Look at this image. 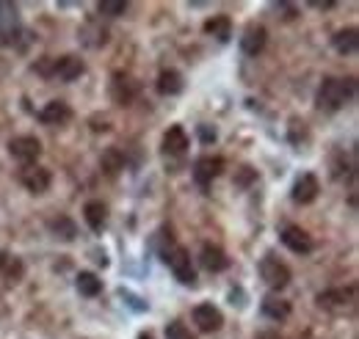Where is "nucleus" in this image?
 Masks as SVG:
<instances>
[{
	"mask_svg": "<svg viewBox=\"0 0 359 339\" xmlns=\"http://www.w3.org/2000/svg\"><path fill=\"white\" fill-rule=\"evenodd\" d=\"M354 91H357L354 78H323V83L318 88V108L334 113L354 99Z\"/></svg>",
	"mask_w": 359,
	"mask_h": 339,
	"instance_id": "obj_1",
	"label": "nucleus"
},
{
	"mask_svg": "<svg viewBox=\"0 0 359 339\" xmlns=\"http://www.w3.org/2000/svg\"><path fill=\"white\" fill-rule=\"evenodd\" d=\"M163 262L172 268V273H175V279H177L180 284H185V287H194L196 284V270H194V265H191V254L185 251V249H169L166 254H163Z\"/></svg>",
	"mask_w": 359,
	"mask_h": 339,
	"instance_id": "obj_2",
	"label": "nucleus"
},
{
	"mask_svg": "<svg viewBox=\"0 0 359 339\" xmlns=\"http://www.w3.org/2000/svg\"><path fill=\"white\" fill-rule=\"evenodd\" d=\"M8 152L14 160H20L22 166H34L42 155V141L34 135H17L8 141Z\"/></svg>",
	"mask_w": 359,
	"mask_h": 339,
	"instance_id": "obj_3",
	"label": "nucleus"
},
{
	"mask_svg": "<svg viewBox=\"0 0 359 339\" xmlns=\"http://www.w3.org/2000/svg\"><path fill=\"white\" fill-rule=\"evenodd\" d=\"M260 279L269 284L271 290H282V287L290 284V268L269 254L260 259Z\"/></svg>",
	"mask_w": 359,
	"mask_h": 339,
	"instance_id": "obj_4",
	"label": "nucleus"
},
{
	"mask_svg": "<svg viewBox=\"0 0 359 339\" xmlns=\"http://www.w3.org/2000/svg\"><path fill=\"white\" fill-rule=\"evenodd\" d=\"M22 36L20 11L14 3H0V44H14Z\"/></svg>",
	"mask_w": 359,
	"mask_h": 339,
	"instance_id": "obj_5",
	"label": "nucleus"
},
{
	"mask_svg": "<svg viewBox=\"0 0 359 339\" xmlns=\"http://www.w3.org/2000/svg\"><path fill=\"white\" fill-rule=\"evenodd\" d=\"M17 179H20V185L25 188V191H31V193H45L47 188H50V182H53V174L42 166H22L20 174H17Z\"/></svg>",
	"mask_w": 359,
	"mask_h": 339,
	"instance_id": "obj_6",
	"label": "nucleus"
},
{
	"mask_svg": "<svg viewBox=\"0 0 359 339\" xmlns=\"http://www.w3.org/2000/svg\"><path fill=\"white\" fill-rule=\"evenodd\" d=\"M222 171H224V160H222V158L205 155V158H199V160L194 163V179H196V185H199L202 191H208L210 182H213Z\"/></svg>",
	"mask_w": 359,
	"mask_h": 339,
	"instance_id": "obj_7",
	"label": "nucleus"
},
{
	"mask_svg": "<svg viewBox=\"0 0 359 339\" xmlns=\"http://www.w3.org/2000/svg\"><path fill=\"white\" fill-rule=\"evenodd\" d=\"M279 240H282V246L290 249L293 254H310V251H313V237H310L302 226H296V223L285 226V229L279 232Z\"/></svg>",
	"mask_w": 359,
	"mask_h": 339,
	"instance_id": "obj_8",
	"label": "nucleus"
},
{
	"mask_svg": "<svg viewBox=\"0 0 359 339\" xmlns=\"http://www.w3.org/2000/svg\"><path fill=\"white\" fill-rule=\"evenodd\" d=\"M266 42H269V31H266L263 25H257V22L246 25V31L241 34V50H243L249 58L260 55V53L266 50Z\"/></svg>",
	"mask_w": 359,
	"mask_h": 339,
	"instance_id": "obj_9",
	"label": "nucleus"
},
{
	"mask_svg": "<svg viewBox=\"0 0 359 339\" xmlns=\"http://www.w3.org/2000/svg\"><path fill=\"white\" fill-rule=\"evenodd\" d=\"M194 323L199 326V331L210 334V331H219V328L224 326V314H222L213 303H199V306L194 309Z\"/></svg>",
	"mask_w": 359,
	"mask_h": 339,
	"instance_id": "obj_10",
	"label": "nucleus"
},
{
	"mask_svg": "<svg viewBox=\"0 0 359 339\" xmlns=\"http://www.w3.org/2000/svg\"><path fill=\"white\" fill-rule=\"evenodd\" d=\"M318 193H320V182H318L315 174H302L296 179L293 191H290V196H293L296 205H313L315 199H318Z\"/></svg>",
	"mask_w": 359,
	"mask_h": 339,
	"instance_id": "obj_11",
	"label": "nucleus"
},
{
	"mask_svg": "<svg viewBox=\"0 0 359 339\" xmlns=\"http://www.w3.org/2000/svg\"><path fill=\"white\" fill-rule=\"evenodd\" d=\"M135 91H138V85H135L133 78H128V75H122V72H116L114 78H111V99L116 102V105H130L135 97Z\"/></svg>",
	"mask_w": 359,
	"mask_h": 339,
	"instance_id": "obj_12",
	"label": "nucleus"
},
{
	"mask_svg": "<svg viewBox=\"0 0 359 339\" xmlns=\"http://www.w3.org/2000/svg\"><path fill=\"white\" fill-rule=\"evenodd\" d=\"M83 72H86V67H83V61H81L78 55H64V58H58L55 67H53V78H58V81H64V83L78 81Z\"/></svg>",
	"mask_w": 359,
	"mask_h": 339,
	"instance_id": "obj_13",
	"label": "nucleus"
},
{
	"mask_svg": "<svg viewBox=\"0 0 359 339\" xmlns=\"http://www.w3.org/2000/svg\"><path fill=\"white\" fill-rule=\"evenodd\" d=\"M199 265H202L208 273H222V270L229 268V256H226L219 246L205 243V246H202V251H199Z\"/></svg>",
	"mask_w": 359,
	"mask_h": 339,
	"instance_id": "obj_14",
	"label": "nucleus"
},
{
	"mask_svg": "<svg viewBox=\"0 0 359 339\" xmlns=\"http://www.w3.org/2000/svg\"><path fill=\"white\" fill-rule=\"evenodd\" d=\"M69 119H72V108H69L67 102H61V99L47 102L45 108L39 111V122H42V125H50V127H58V125H64V122H69Z\"/></svg>",
	"mask_w": 359,
	"mask_h": 339,
	"instance_id": "obj_15",
	"label": "nucleus"
},
{
	"mask_svg": "<svg viewBox=\"0 0 359 339\" xmlns=\"http://www.w3.org/2000/svg\"><path fill=\"white\" fill-rule=\"evenodd\" d=\"M188 132L180 127V125H172L163 135V152L166 155H185L188 152Z\"/></svg>",
	"mask_w": 359,
	"mask_h": 339,
	"instance_id": "obj_16",
	"label": "nucleus"
},
{
	"mask_svg": "<svg viewBox=\"0 0 359 339\" xmlns=\"http://www.w3.org/2000/svg\"><path fill=\"white\" fill-rule=\"evenodd\" d=\"M155 88H158L161 97H177L180 91L185 88V81H182V75H180L177 69H163V72L158 75Z\"/></svg>",
	"mask_w": 359,
	"mask_h": 339,
	"instance_id": "obj_17",
	"label": "nucleus"
},
{
	"mask_svg": "<svg viewBox=\"0 0 359 339\" xmlns=\"http://www.w3.org/2000/svg\"><path fill=\"white\" fill-rule=\"evenodd\" d=\"M260 312H263L269 320L279 323V320H287V314H290V303H287L285 298L266 296L263 298V303H260Z\"/></svg>",
	"mask_w": 359,
	"mask_h": 339,
	"instance_id": "obj_18",
	"label": "nucleus"
},
{
	"mask_svg": "<svg viewBox=\"0 0 359 339\" xmlns=\"http://www.w3.org/2000/svg\"><path fill=\"white\" fill-rule=\"evenodd\" d=\"M332 47L340 53V55H354L359 47V34L357 28H343L332 36Z\"/></svg>",
	"mask_w": 359,
	"mask_h": 339,
	"instance_id": "obj_19",
	"label": "nucleus"
},
{
	"mask_svg": "<svg viewBox=\"0 0 359 339\" xmlns=\"http://www.w3.org/2000/svg\"><path fill=\"white\" fill-rule=\"evenodd\" d=\"M205 34L213 36V39H219V42H229V36H232V22H229V17H226V14L210 17V20L205 22Z\"/></svg>",
	"mask_w": 359,
	"mask_h": 339,
	"instance_id": "obj_20",
	"label": "nucleus"
},
{
	"mask_svg": "<svg viewBox=\"0 0 359 339\" xmlns=\"http://www.w3.org/2000/svg\"><path fill=\"white\" fill-rule=\"evenodd\" d=\"M75 287H78V293L83 298H97L102 293V282H100V276L91 273V270H81V273H78Z\"/></svg>",
	"mask_w": 359,
	"mask_h": 339,
	"instance_id": "obj_21",
	"label": "nucleus"
},
{
	"mask_svg": "<svg viewBox=\"0 0 359 339\" xmlns=\"http://www.w3.org/2000/svg\"><path fill=\"white\" fill-rule=\"evenodd\" d=\"M83 218H86L91 232H102V226H105V221H108V207L94 199V202H89V205L83 207Z\"/></svg>",
	"mask_w": 359,
	"mask_h": 339,
	"instance_id": "obj_22",
	"label": "nucleus"
},
{
	"mask_svg": "<svg viewBox=\"0 0 359 339\" xmlns=\"http://www.w3.org/2000/svg\"><path fill=\"white\" fill-rule=\"evenodd\" d=\"M100 166H102V171H105L108 177H116L119 171H125V155H122L116 146H111V149H105V152H102Z\"/></svg>",
	"mask_w": 359,
	"mask_h": 339,
	"instance_id": "obj_23",
	"label": "nucleus"
},
{
	"mask_svg": "<svg viewBox=\"0 0 359 339\" xmlns=\"http://www.w3.org/2000/svg\"><path fill=\"white\" fill-rule=\"evenodd\" d=\"M351 298H354V290H326V293L318 296V303L329 306V309H337V306L351 303Z\"/></svg>",
	"mask_w": 359,
	"mask_h": 339,
	"instance_id": "obj_24",
	"label": "nucleus"
},
{
	"mask_svg": "<svg viewBox=\"0 0 359 339\" xmlns=\"http://www.w3.org/2000/svg\"><path fill=\"white\" fill-rule=\"evenodd\" d=\"M0 273L8 279V282H17L22 276V262L17 256H11L8 251H0Z\"/></svg>",
	"mask_w": 359,
	"mask_h": 339,
	"instance_id": "obj_25",
	"label": "nucleus"
},
{
	"mask_svg": "<svg viewBox=\"0 0 359 339\" xmlns=\"http://www.w3.org/2000/svg\"><path fill=\"white\" fill-rule=\"evenodd\" d=\"M50 232H53V235H58L61 240H75V237H78L75 223H72L69 218H64V215H58L55 221H50Z\"/></svg>",
	"mask_w": 359,
	"mask_h": 339,
	"instance_id": "obj_26",
	"label": "nucleus"
},
{
	"mask_svg": "<svg viewBox=\"0 0 359 339\" xmlns=\"http://www.w3.org/2000/svg\"><path fill=\"white\" fill-rule=\"evenodd\" d=\"M100 17H122L128 11V0H102L97 3Z\"/></svg>",
	"mask_w": 359,
	"mask_h": 339,
	"instance_id": "obj_27",
	"label": "nucleus"
},
{
	"mask_svg": "<svg viewBox=\"0 0 359 339\" xmlns=\"http://www.w3.org/2000/svg\"><path fill=\"white\" fill-rule=\"evenodd\" d=\"M252 182H257V171L252 169V166L238 169V174H235V185H238V188H249Z\"/></svg>",
	"mask_w": 359,
	"mask_h": 339,
	"instance_id": "obj_28",
	"label": "nucleus"
},
{
	"mask_svg": "<svg viewBox=\"0 0 359 339\" xmlns=\"http://www.w3.org/2000/svg\"><path fill=\"white\" fill-rule=\"evenodd\" d=\"M166 339H194V337H191V331L180 320H175V323L166 326Z\"/></svg>",
	"mask_w": 359,
	"mask_h": 339,
	"instance_id": "obj_29",
	"label": "nucleus"
},
{
	"mask_svg": "<svg viewBox=\"0 0 359 339\" xmlns=\"http://www.w3.org/2000/svg\"><path fill=\"white\" fill-rule=\"evenodd\" d=\"M53 67H55V58H42V61L36 64V72L45 75V78H53Z\"/></svg>",
	"mask_w": 359,
	"mask_h": 339,
	"instance_id": "obj_30",
	"label": "nucleus"
},
{
	"mask_svg": "<svg viewBox=\"0 0 359 339\" xmlns=\"http://www.w3.org/2000/svg\"><path fill=\"white\" fill-rule=\"evenodd\" d=\"M199 138H202V144H216V130L210 127V125H202L199 127Z\"/></svg>",
	"mask_w": 359,
	"mask_h": 339,
	"instance_id": "obj_31",
	"label": "nucleus"
},
{
	"mask_svg": "<svg viewBox=\"0 0 359 339\" xmlns=\"http://www.w3.org/2000/svg\"><path fill=\"white\" fill-rule=\"evenodd\" d=\"M257 339H282L279 334H273V331H266V334H260Z\"/></svg>",
	"mask_w": 359,
	"mask_h": 339,
	"instance_id": "obj_32",
	"label": "nucleus"
},
{
	"mask_svg": "<svg viewBox=\"0 0 359 339\" xmlns=\"http://www.w3.org/2000/svg\"><path fill=\"white\" fill-rule=\"evenodd\" d=\"M138 339H152L149 334H138Z\"/></svg>",
	"mask_w": 359,
	"mask_h": 339,
	"instance_id": "obj_33",
	"label": "nucleus"
}]
</instances>
